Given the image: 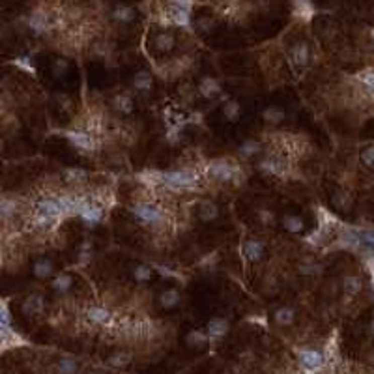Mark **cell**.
<instances>
[{
  "label": "cell",
  "instance_id": "obj_20",
  "mask_svg": "<svg viewBox=\"0 0 374 374\" xmlns=\"http://www.w3.org/2000/svg\"><path fill=\"white\" fill-rule=\"evenodd\" d=\"M56 370H58V374H75L77 372V361L71 357H62L56 365Z\"/></svg>",
  "mask_w": 374,
  "mask_h": 374
},
{
  "label": "cell",
  "instance_id": "obj_39",
  "mask_svg": "<svg viewBox=\"0 0 374 374\" xmlns=\"http://www.w3.org/2000/svg\"><path fill=\"white\" fill-rule=\"evenodd\" d=\"M90 374H96V372H90Z\"/></svg>",
  "mask_w": 374,
  "mask_h": 374
},
{
  "label": "cell",
  "instance_id": "obj_21",
  "mask_svg": "<svg viewBox=\"0 0 374 374\" xmlns=\"http://www.w3.org/2000/svg\"><path fill=\"white\" fill-rule=\"evenodd\" d=\"M198 213H200V219H202V221H213L217 217V213H219V210H217V206L213 202H204L202 206H200Z\"/></svg>",
  "mask_w": 374,
  "mask_h": 374
},
{
  "label": "cell",
  "instance_id": "obj_4",
  "mask_svg": "<svg viewBox=\"0 0 374 374\" xmlns=\"http://www.w3.org/2000/svg\"><path fill=\"white\" fill-rule=\"evenodd\" d=\"M297 357H300V363L307 370H318V368L324 367V355L318 352V350H309V348H303L297 352Z\"/></svg>",
  "mask_w": 374,
  "mask_h": 374
},
{
  "label": "cell",
  "instance_id": "obj_14",
  "mask_svg": "<svg viewBox=\"0 0 374 374\" xmlns=\"http://www.w3.org/2000/svg\"><path fill=\"white\" fill-rule=\"evenodd\" d=\"M198 90H200V94H202L204 98H211V96L219 94V85L215 83V79L206 77V79H202V83L198 86Z\"/></svg>",
  "mask_w": 374,
  "mask_h": 374
},
{
  "label": "cell",
  "instance_id": "obj_17",
  "mask_svg": "<svg viewBox=\"0 0 374 374\" xmlns=\"http://www.w3.org/2000/svg\"><path fill=\"white\" fill-rule=\"evenodd\" d=\"M107 363L114 368H122V367H125V365L131 363V355L125 354V352H116V354H112L111 357L107 359Z\"/></svg>",
  "mask_w": 374,
  "mask_h": 374
},
{
  "label": "cell",
  "instance_id": "obj_27",
  "mask_svg": "<svg viewBox=\"0 0 374 374\" xmlns=\"http://www.w3.org/2000/svg\"><path fill=\"white\" fill-rule=\"evenodd\" d=\"M114 107H116V111L131 112L133 101H131V98H129V96H116V98H114Z\"/></svg>",
  "mask_w": 374,
  "mask_h": 374
},
{
  "label": "cell",
  "instance_id": "obj_35",
  "mask_svg": "<svg viewBox=\"0 0 374 374\" xmlns=\"http://www.w3.org/2000/svg\"><path fill=\"white\" fill-rule=\"evenodd\" d=\"M361 161L367 165V167H374V146H370V148H367V150H363V154H361Z\"/></svg>",
  "mask_w": 374,
  "mask_h": 374
},
{
  "label": "cell",
  "instance_id": "obj_3",
  "mask_svg": "<svg viewBox=\"0 0 374 374\" xmlns=\"http://www.w3.org/2000/svg\"><path fill=\"white\" fill-rule=\"evenodd\" d=\"M208 172H210L211 178H215L219 182H230V180H234V176H236V169L229 161H223V159L211 161L208 165Z\"/></svg>",
  "mask_w": 374,
  "mask_h": 374
},
{
  "label": "cell",
  "instance_id": "obj_6",
  "mask_svg": "<svg viewBox=\"0 0 374 374\" xmlns=\"http://www.w3.org/2000/svg\"><path fill=\"white\" fill-rule=\"evenodd\" d=\"M260 167H262L266 172L275 174V176H284V174H286V163H284V159L282 158H275V156L266 158Z\"/></svg>",
  "mask_w": 374,
  "mask_h": 374
},
{
  "label": "cell",
  "instance_id": "obj_13",
  "mask_svg": "<svg viewBox=\"0 0 374 374\" xmlns=\"http://www.w3.org/2000/svg\"><path fill=\"white\" fill-rule=\"evenodd\" d=\"M154 45L158 51H171L174 47V36L169 32H163V34H158V38L154 41Z\"/></svg>",
  "mask_w": 374,
  "mask_h": 374
},
{
  "label": "cell",
  "instance_id": "obj_33",
  "mask_svg": "<svg viewBox=\"0 0 374 374\" xmlns=\"http://www.w3.org/2000/svg\"><path fill=\"white\" fill-rule=\"evenodd\" d=\"M135 279L140 282H144V281H150V277H152V268H148V266H138L137 269H135Z\"/></svg>",
  "mask_w": 374,
  "mask_h": 374
},
{
  "label": "cell",
  "instance_id": "obj_9",
  "mask_svg": "<svg viewBox=\"0 0 374 374\" xmlns=\"http://www.w3.org/2000/svg\"><path fill=\"white\" fill-rule=\"evenodd\" d=\"M243 255H245V258H249V260H260L264 255V245L260 242H256V240H249V242L243 245Z\"/></svg>",
  "mask_w": 374,
  "mask_h": 374
},
{
  "label": "cell",
  "instance_id": "obj_25",
  "mask_svg": "<svg viewBox=\"0 0 374 374\" xmlns=\"http://www.w3.org/2000/svg\"><path fill=\"white\" fill-rule=\"evenodd\" d=\"M208 341H210V335L202 333V331H191L187 335V342H189L191 346H204Z\"/></svg>",
  "mask_w": 374,
  "mask_h": 374
},
{
  "label": "cell",
  "instance_id": "obj_26",
  "mask_svg": "<svg viewBox=\"0 0 374 374\" xmlns=\"http://www.w3.org/2000/svg\"><path fill=\"white\" fill-rule=\"evenodd\" d=\"M64 178L69 184H81L83 180H86V172L79 171V169H66L64 171Z\"/></svg>",
  "mask_w": 374,
  "mask_h": 374
},
{
  "label": "cell",
  "instance_id": "obj_10",
  "mask_svg": "<svg viewBox=\"0 0 374 374\" xmlns=\"http://www.w3.org/2000/svg\"><path fill=\"white\" fill-rule=\"evenodd\" d=\"M112 19L118 23H131L135 19V12L129 6H116L112 12Z\"/></svg>",
  "mask_w": 374,
  "mask_h": 374
},
{
  "label": "cell",
  "instance_id": "obj_30",
  "mask_svg": "<svg viewBox=\"0 0 374 374\" xmlns=\"http://www.w3.org/2000/svg\"><path fill=\"white\" fill-rule=\"evenodd\" d=\"M359 81L368 88V92L374 94V69H365L359 73Z\"/></svg>",
  "mask_w": 374,
  "mask_h": 374
},
{
  "label": "cell",
  "instance_id": "obj_16",
  "mask_svg": "<svg viewBox=\"0 0 374 374\" xmlns=\"http://www.w3.org/2000/svg\"><path fill=\"white\" fill-rule=\"evenodd\" d=\"M133 86H135V90H140V92H146V90H150L152 88V77L150 73L146 71H140L135 75V79H133Z\"/></svg>",
  "mask_w": 374,
  "mask_h": 374
},
{
  "label": "cell",
  "instance_id": "obj_31",
  "mask_svg": "<svg viewBox=\"0 0 374 374\" xmlns=\"http://www.w3.org/2000/svg\"><path fill=\"white\" fill-rule=\"evenodd\" d=\"M282 118H284V114H282L279 109H266V111H264V120L269 122V124H277V122H281Z\"/></svg>",
  "mask_w": 374,
  "mask_h": 374
},
{
  "label": "cell",
  "instance_id": "obj_24",
  "mask_svg": "<svg viewBox=\"0 0 374 374\" xmlns=\"http://www.w3.org/2000/svg\"><path fill=\"white\" fill-rule=\"evenodd\" d=\"M159 300H161V305H163L165 309H171L180 302V294H178L176 290H167V292L161 294Z\"/></svg>",
  "mask_w": 374,
  "mask_h": 374
},
{
  "label": "cell",
  "instance_id": "obj_11",
  "mask_svg": "<svg viewBox=\"0 0 374 374\" xmlns=\"http://www.w3.org/2000/svg\"><path fill=\"white\" fill-rule=\"evenodd\" d=\"M169 15H171L172 23H176V25H182V27H185V25L189 23V10L178 8V6H174V4L171 6V12H169Z\"/></svg>",
  "mask_w": 374,
  "mask_h": 374
},
{
  "label": "cell",
  "instance_id": "obj_2",
  "mask_svg": "<svg viewBox=\"0 0 374 374\" xmlns=\"http://www.w3.org/2000/svg\"><path fill=\"white\" fill-rule=\"evenodd\" d=\"M133 215L144 225H159L163 223V211L158 210L152 204H137L133 208Z\"/></svg>",
  "mask_w": 374,
  "mask_h": 374
},
{
  "label": "cell",
  "instance_id": "obj_12",
  "mask_svg": "<svg viewBox=\"0 0 374 374\" xmlns=\"http://www.w3.org/2000/svg\"><path fill=\"white\" fill-rule=\"evenodd\" d=\"M292 58L297 66H305L309 62V47L307 43H297V45L292 49Z\"/></svg>",
  "mask_w": 374,
  "mask_h": 374
},
{
  "label": "cell",
  "instance_id": "obj_23",
  "mask_svg": "<svg viewBox=\"0 0 374 374\" xmlns=\"http://www.w3.org/2000/svg\"><path fill=\"white\" fill-rule=\"evenodd\" d=\"M71 282H73L71 277L66 275V273H62V275H58L53 281V288L56 290V292H67V290L71 288Z\"/></svg>",
  "mask_w": 374,
  "mask_h": 374
},
{
  "label": "cell",
  "instance_id": "obj_15",
  "mask_svg": "<svg viewBox=\"0 0 374 374\" xmlns=\"http://www.w3.org/2000/svg\"><path fill=\"white\" fill-rule=\"evenodd\" d=\"M294 311L290 307H281L275 311V315H273V318H275L277 324H281V326H288V324H292L294 322Z\"/></svg>",
  "mask_w": 374,
  "mask_h": 374
},
{
  "label": "cell",
  "instance_id": "obj_5",
  "mask_svg": "<svg viewBox=\"0 0 374 374\" xmlns=\"http://www.w3.org/2000/svg\"><path fill=\"white\" fill-rule=\"evenodd\" d=\"M66 137L71 144H75L77 148H81V150H86V152L96 150V140H94V137L88 131H67Z\"/></svg>",
  "mask_w": 374,
  "mask_h": 374
},
{
  "label": "cell",
  "instance_id": "obj_19",
  "mask_svg": "<svg viewBox=\"0 0 374 374\" xmlns=\"http://www.w3.org/2000/svg\"><path fill=\"white\" fill-rule=\"evenodd\" d=\"M41 307H43V300H41L40 295H32V297H28L27 302H25V307H23V311H25V315H36V313H40Z\"/></svg>",
  "mask_w": 374,
  "mask_h": 374
},
{
  "label": "cell",
  "instance_id": "obj_22",
  "mask_svg": "<svg viewBox=\"0 0 374 374\" xmlns=\"http://www.w3.org/2000/svg\"><path fill=\"white\" fill-rule=\"evenodd\" d=\"M282 225L288 232H302L303 230V221L295 215H286L282 219Z\"/></svg>",
  "mask_w": 374,
  "mask_h": 374
},
{
  "label": "cell",
  "instance_id": "obj_18",
  "mask_svg": "<svg viewBox=\"0 0 374 374\" xmlns=\"http://www.w3.org/2000/svg\"><path fill=\"white\" fill-rule=\"evenodd\" d=\"M53 269H54L53 268V262L43 258V260H38V262L34 264V275L41 277V279H43V277L51 275V273H53Z\"/></svg>",
  "mask_w": 374,
  "mask_h": 374
},
{
  "label": "cell",
  "instance_id": "obj_28",
  "mask_svg": "<svg viewBox=\"0 0 374 374\" xmlns=\"http://www.w3.org/2000/svg\"><path fill=\"white\" fill-rule=\"evenodd\" d=\"M258 150H260V144L255 142V140H245V142L240 146V154H242L243 158H251V156L256 154Z\"/></svg>",
  "mask_w": 374,
  "mask_h": 374
},
{
  "label": "cell",
  "instance_id": "obj_8",
  "mask_svg": "<svg viewBox=\"0 0 374 374\" xmlns=\"http://www.w3.org/2000/svg\"><path fill=\"white\" fill-rule=\"evenodd\" d=\"M86 316H88V320L92 322V324H109V322L112 320L111 311L105 307H101V305L90 307L88 309V313H86Z\"/></svg>",
  "mask_w": 374,
  "mask_h": 374
},
{
  "label": "cell",
  "instance_id": "obj_37",
  "mask_svg": "<svg viewBox=\"0 0 374 374\" xmlns=\"http://www.w3.org/2000/svg\"><path fill=\"white\" fill-rule=\"evenodd\" d=\"M66 71H67L66 60H56V62H54V73H56V75H62V73H66Z\"/></svg>",
  "mask_w": 374,
  "mask_h": 374
},
{
  "label": "cell",
  "instance_id": "obj_38",
  "mask_svg": "<svg viewBox=\"0 0 374 374\" xmlns=\"http://www.w3.org/2000/svg\"><path fill=\"white\" fill-rule=\"evenodd\" d=\"M372 361H374V355H372Z\"/></svg>",
  "mask_w": 374,
  "mask_h": 374
},
{
  "label": "cell",
  "instance_id": "obj_32",
  "mask_svg": "<svg viewBox=\"0 0 374 374\" xmlns=\"http://www.w3.org/2000/svg\"><path fill=\"white\" fill-rule=\"evenodd\" d=\"M240 105H238L236 101H229L227 105H225V116L229 120H236L238 116H240Z\"/></svg>",
  "mask_w": 374,
  "mask_h": 374
},
{
  "label": "cell",
  "instance_id": "obj_7",
  "mask_svg": "<svg viewBox=\"0 0 374 374\" xmlns=\"http://www.w3.org/2000/svg\"><path fill=\"white\" fill-rule=\"evenodd\" d=\"M227 331H229V322L225 318H213L206 326V333L210 335V339H221L227 335Z\"/></svg>",
  "mask_w": 374,
  "mask_h": 374
},
{
  "label": "cell",
  "instance_id": "obj_29",
  "mask_svg": "<svg viewBox=\"0 0 374 374\" xmlns=\"http://www.w3.org/2000/svg\"><path fill=\"white\" fill-rule=\"evenodd\" d=\"M342 284H344V290H346V292H350V294H355V292H359V288H361L359 279H357V277H352V275L344 277Z\"/></svg>",
  "mask_w": 374,
  "mask_h": 374
},
{
  "label": "cell",
  "instance_id": "obj_36",
  "mask_svg": "<svg viewBox=\"0 0 374 374\" xmlns=\"http://www.w3.org/2000/svg\"><path fill=\"white\" fill-rule=\"evenodd\" d=\"M361 238H363V242L367 243V245H372L374 247V229H367L361 232Z\"/></svg>",
  "mask_w": 374,
  "mask_h": 374
},
{
  "label": "cell",
  "instance_id": "obj_1",
  "mask_svg": "<svg viewBox=\"0 0 374 374\" xmlns=\"http://www.w3.org/2000/svg\"><path fill=\"white\" fill-rule=\"evenodd\" d=\"M159 180L165 185H171V187L180 189V187H191V185L197 184V174L191 171H169L161 172Z\"/></svg>",
  "mask_w": 374,
  "mask_h": 374
},
{
  "label": "cell",
  "instance_id": "obj_34",
  "mask_svg": "<svg viewBox=\"0 0 374 374\" xmlns=\"http://www.w3.org/2000/svg\"><path fill=\"white\" fill-rule=\"evenodd\" d=\"M12 213H15V200H10V198L6 197L2 200V217L8 219Z\"/></svg>",
  "mask_w": 374,
  "mask_h": 374
}]
</instances>
